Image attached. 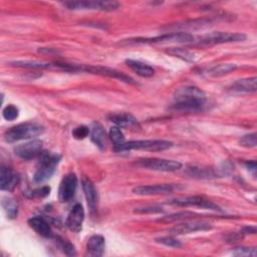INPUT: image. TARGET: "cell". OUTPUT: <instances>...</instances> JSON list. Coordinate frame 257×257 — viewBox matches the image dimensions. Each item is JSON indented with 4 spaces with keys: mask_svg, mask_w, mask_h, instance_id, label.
Masks as SVG:
<instances>
[{
    "mask_svg": "<svg viewBox=\"0 0 257 257\" xmlns=\"http://www.w3.org/2000/svg\"><path fill=\"white\" fill-rule=\"evenodd\" d=\"M38 158L39 161L37 163L33 180L36 183H43L50 179L51 176L54 174L55 168L59 163L61 156L50 152H42Z\"/></svg>",
    "mask_w": 257,
    "mask_h": 257,
    "instance_id": "obj_3",
    "label": "cell"
},
{
    "mask_svg": "<svg viewBox=\"0 0 257 257\" xmlns=\"http://www.w3.org/2000/svg\"><path fill=\"white\" fill-rule=\"evenodd\" d=\"M237 68L236 64L233 63H222V64H217L209 69L206 70V74L209 76H222L225 75Z\"/></svg>",
    "mask_w": 257,
    "mask_h": 257,
    "instance_id": "obj_27",
    "label": "cell"
},
{
    "mask_svg": "<svg viewBox=\"0 0 257 257\" xmlns=\"http://www.w3.org/2000/svg\"><path fill=\"white\" fill-rule=\"evenodd\" d=\"M72 71H84L92 74H98L101 76H106L110 78H114L120 81H123L125 83L130 84H136V80L131 77L130 75L116 70L114 68L110 67H105V66H98V65H88V64H75L71 63Z\"/></svg>",
    "mask_w": 257,
    "mask_h": 257,
    "instance_id": "obj_5",
    "label": "cell"
},
{
    "mask_svg": "<svg viewBox=\"0 0 257 257\" xmlns=\"http://www.w3.org/2000/svg\"><path fill=\"white\" fill-rule=\"evenodd\" d=\"M173 147V143L166 140H140L130 141L122 144L120 147L114 149L115 152L123 151H149V152H161Z\"/></svg>",
    "mask_w": 257,
    "mask_h": 257,
    "instance_id": "obj_6",
    "label": "cell"
},
{
    "mask_svg": "<svg viewBox=\"0 0 257 257\" xmlns=\"http://www.w3.org/2000/svg\"><path fill=\"white\" fill-rule=\"evenodd\" d=\"M137 166L159 172H176L182 168V164L178 161L158 158L141 159L137 162Z\"/></svg>",
    "mask_w": 257,
    "mask_h": 257,
    "instance_id": "obj_9",
    "label": "cell"
},
{
    "mask_svg": "<svg viewBox=\"0 0 257 257\" xmlns=\"http://www.w3.org/2000/svg\"><path fill=\"white\" fill-rule=\"evenodd\" d=\"M187 173L188 175H190L191 177H194V178H210V177H213L215 176V174L207 169H203V168H199V167H195V166H192V167H189L187 169Z\"/></svg>",
    "mask_w": 257,
    "mask_h": 257,
    "instance_id": "obj_31",
    "label": "cell"
},
{
    "mask_svg": "<svg viewBox=\"0 0 257 257\" xmlns=\"http://www.w3.org/2000/svg\"><path fill=\"white\" fill-rule=\"evenodd\" d=\"M108 136H109L110 141L113 144V150L120 147L122 144L125 143V139H124V136H123L120 127H118L116 125H113L109 128Z\"/></svg>",
    "mask_w": 257,
    "mask_h": 257,
    "instance_id": "obj_30",
    "label": "cell"
},
{
    "mask_svg": "<svg viewBox=\"0 0 257 257\" xmlns=\"http://www.w3.org/2000/svg\"><path fill=\"white\" fill-rule=\"evenodd\" d=\"M83 220H84L83 207L81 204L76 203L70 210V212L66 218L65 225L70 231H72L74 233H78L82 229Z\"/></svg>",
    "mask_w": 257,
    "mask_h": 257,
    "instance_id": "obj_16",
    "label": "cell"
},
{
    "mask_svg": "<svg viewBox=\"0 0 257 257\" xmlns=\"http://www.w3.org/2000/svg\"><path fill=\"white\" fill-rule=\"evenodd\" d=\"M82 189H83L84 196H85L88 207L90 208L91 211L95 210L96 206H97L98 198H97V192L95 190L94 185L92 184V182L89 179L84 178L82 180Z\"/></svg>",
    "mask_w": 257,
    "mask_h": 257,
    "instance_id": "obj_21",
    "label": "cell"
},
{
    "mask_svg": "<svg viewBox=\"0 0 257 257\" xmlns=\"http://www.w3.org/2000/svg\"><path fill=\"white\" fill-rule=\"evenodd\" d=\"M195 41V36L188 32H170L165 33L155 37H137L123 40L126 44H136V43H193Z\"/></svg>",
    "mask_w": 257,
    "mask_h": 257,
    "instance_id": "obj_4",
    "label": "cell"
},
{
    "mask_svg": "<svg viewBox=\"0 0 257 257\" xmlns=\"http://www.w3.org/2000/svg\"><path fill=\"white\" fill-rule=\"evenodd\" d=\"M77 188V177L74 173H69L63 177L58 189V200L61 203L69 202L75 194Z\"/></svg>",
    "mask_w": 257,
    "mask_h": 257,
    "instance_id": "obj_13",
    "label": "cell"
},
{
    "mask_svg": "<svg viewBox=\"0 0 257 257\" xmlns=\"http://www.w3.org/2000/svg\"><path fill=\"white\" fill-rule=\"evenodd\" d=\"M107 118L120 128H130L134 131L141 130V124L138 119L128 112H112L107 115Z\"/></svg>",
    "mask_w": 257,
    "mask_h": 257,
    "instance_id": "obj_15",
    "label": "cell"
},
{
    "mask_svg": "<svg viewBox=\"0 0 257 257\" xmlns=\"http://www.w3.org/2000/svg\"><path fill=\"white\" fill-rule=\"evenodd\" d=\"M42 141L31 140L14 148V154L23 160H32L38 158L42 151Z\"/></svg>",
    "mask_w": 257,
    "mask_h": 257,
    "instance_id": "obj_12",
    "label": "cell"
},
{
    "mask_svg": "<svg viewBox=\"0 0 257 257\" xmlns=\"http://www.w3.org/2000/svg\"><path fill=\"white\" fill-rule=\"evenodd\" d=\"M166 53L180 58L186 62H194L195 61V55L188 49L182 48V47H170L168 49H166Z\"/></svg>",
    "mask_w": 257,
    "mask_h": 257,
    "instance_id": "obj_26",
    "label": "cell"
},
{
    "mask_svg": "<svg viewBox=\"0 0 257 257\" xmlns=\"http://www.w3.org/2000/svg\"><path fill=\"white\" fill-rule=\"evenodd\" d=\"M257 78L255 76L238 79L229 87L232 92L235 93H252L256 91Z\"/></svg>",
    "mask_w": 257,
    "mask_h": 257,
    "instance_id": "obj_18",
    "label": "cell"
},
{
    "mask_svg": "<svg viewBox=\"0 0 257 257\" xmlns=\"http://www.w3.org/2000/svg\"><path fill=\"white\" fill-rule=\"evenodd\" d=\"M12 66L21 67V68H28V69H50L56 68L55 63L38 61V60H15L10 62Z\"/></svg>",
    "mask_w": 257,
    "mask_h": 257,
    "instance_id": "obj_25",
    "label": "cell"
},
{
    "mask_svg": "<svg viewBox=\"0 0 257 257\" xmlns=\"http://www.w3.org/2000/svg\"><path fill=\"white\" fill-rule=\"evenodd\" d=\"M182 187L177 184H157V185H142L133 189V193L140 196H153L170 194L175 191L181 190Z\"/></svg>",
    "mask_w": 257,
    "mask_h": 257,
    "instance_id": "obj_11",
    "label": "cell"
},
{
    "mask_svg": "<svg viewBox=\"0 0 257 257\" xmlns=\"http://www.w3.org/2000/svg\"><path fill=\"white\" fill-rule=\"evenodd\" d=\"M245 167L246 169L252 173L253 177L255 178L256 177V170H257V165H256V162L255 161H249V162H246L245 163Z\"/></svg>",
    "mask_w": 257,
    "mask_h": 257,
    "instance_id": "obj_40",
    "label": "cell"
},
{
    "mask_svg": "<svg viewBox=\"0 0 257 257\" xmlns=\"http://www.w3.org/2000/svg\"><path fill=\"white\" fill-rule=\"evenodd\" d=\"M212 228L213 226L207 222L186 221L184 223L174 226L173 228L168 230V232L172 235H184V234H190V233H195L199 231H209Z\"/></svg>",
    "mask_w": 257,
    "mask_h": 257,
    "instance_id": "obj_14",
    "label": "cell"
},
{
    "mask_svg": "<svg viewBox=\"0 0 257 257\" xmlns=\"http://www.w3.org/2000/svg\"><path fill=\"white\" fill-rule=\"evenodd\" d=\"M168 205L178 206V207H199L209 210L221 211L220 207L213 203L212 201L202 197V196H185V197H177L171 199L167 202Z\"/></svg>",
    "mask_w": 257,
    "mask_h": 257,
    "instance_id": "obj_10",
    "label": "cell"
},
{
    "mask_svg": "<svg viewBox=\"0 0 257 257\" xmlns=\"http://www.w3.org/2000/svg\"><path fill=\"white\" fill-rule=\"evenodd\" d=\"M90 134V128L86 125H79L73 128L72 137L76 140H83Z\"/></svg>",
    "mask_w": 257,
    "mask_h": 257,
    "instance_id": "obj_38",
    "label": "cell"
},
{
    "mask_svg": "<svg viewBox=\"0 0 257 257\" xmlns=\"http://www.w3.org/2000/svg\"><path fill=\"white\" fill-rule=\"evenodd\" d=\"M212 21L210 19H197V20H191L186 21L184 23H178L174 25V28L178 29H194V28H202L210 25Z\"/></svg>",
    "mask_w": 257,
    "mask_h": 257,
    "instance_id": "obj_29",
    "label": "cell"
},
{
    "mask_svg": "<svg viewBox=\"0 0 257 257\" xmlns=\"http://www.w3.org/2000/svg\"><path fill=\"white\" fill-rule=\"evenodd\" d=\"M246 40V35L243 33H233V32H211L199 37L193 42L195 45L201 46H211L215 44L229 43V42H239Z\"/></svg>",
    "mask_w": 257,
    "mask_h": 257,
    "instance_id": "obj_7",
    "label": "cell"
},
{
    "mask_svg": "<svg viewBox=\"0 0 257 257\" xmlns=\"http://www.w3.org/2000/svg\"><path fill=\"white\" fill-rule=\"evenodd\" d=\"M27 223L30 228H32L37 234H39L42 237L49 238L52 234V230L49 223L41 216L31 217L28 219Z\"/></svg>",
    "mask_w": 257,
    "mask_h": 257,
    "instance_id": "obj_19",
    "label": "cell"
},
{
    "mask_svg": "<svg viewBox=\"0 0 257 257\" xmlns=\"http://www.w3.org/2000/svg\"><path fill=\"white\" fill-rule=\"evenodd\" d=\"M19 177L9 168L2 167L0 172V187L2 191H12L18 184Z\"/></svg>",
    "mask_w": 257,
    "mask_h": 257,
    "instance_id": "obj_20",
    "label": "cell"
},
{
    "mask_svg": "<svg viewBox=\"0 0 257 257\" xmlns=\"http://www.w3.org/2000/svg\"><path fill=\"white\" fill-rule=\"evenodd\" d=\"M232 254L235 256H256V248L255 247H236L233 248Z\"/></svg>",
    "mask_w": 257,
    "mask_h": 257,
    "instance_id": "obj_35",
    "label": "cell"
},
{
    "mask_svg": "<svg viewBox=\"0 0 257 257\" xmlns=\"http://www.w3.org/2000/svg\"><path fill=\"white\" fill-rule=\"evenodd\" d=\"M1 205L9 219H15L17 217L18 206H17V203L12 198H8V197L3 198Z\"/></svg>",
    "mask_w": 257,
    "mask_h": 257,
    "instance_id": "obj_28",
    "label": "cell"
},
{
    "mask_svg": "<svg viewBox=\"0 0 257 257\" xmlns=\"http://www.w3.org/2000/svg\"><path fill=\"white\" fill-rule=\"evenodd\" d=\"M240 232L243 236L248 235V234H255L256 228H255V226H247V227H244L242 230H240Z\"/></svg>",
    "mask_w": 257,
    "mask_h": 257,
    "instance_id": "obj_41",
    "label": "cell"
},
{
    "mask_svg": "<svg viewBox=\"0 0 257 257\" xmlns=\"http://www.w3.org/2000/svg\"><path fill=\"white\" fill-rule=\"evenodd\" d=\"M56 242L58 243V245L60 246V248L63 250V252H64L66 255H68V256H73V255L76 254V251H75L74 246H73L71 243H69L68 241H65V240H63L62 238L57 237V238H56Z\"/></svg>",
    "mask_w": 257,
    "mask_h": 257,
    "instance_id": "obj_36",
    "label": "cell"
},
{
    "mask_svg": "<svg viewBox=\"0 0 257 257\" xmlns=\"http://www.w3.org/2000/svg\"><path fill=\"white\" fill-rule=\"evenodd\" d=\"M105 240L101 235H92L86 244L85 256L89 257H99L104 253Z\"/></svg>",
    "mask_w": 257,
    "mask_h": 257,
    "instance_id": "obj_17",
    "label": "cell"
},
{
    "mask_svg": "<svg viewBox=\"0 0 257 257\" xmlns=\"http://www.w3.org/2000/svg\"><path fill=\"white\" fill-rule=\"evenodd\" d=\"M239 144L242 147L245 148H255L257 143H256V134L252 133V134H248L243 136L240 140H239Z\"/></svg>",
    "mask_w": 257,
    "mask_h": 257,
    "instance_id": "obj_37",
    "label": "cell"
},
{
    "mask_svg": "<svg viewBox=\"0 0 257 257\" xmlns=\"http://www.w3.org/2000/svg\"><path fill=\"white\" fill-rule=\"evenodd\" d=\"M44 133V126L38 122H21L8 128L4 134L7 143H15L21 140L33 139Z\"/></svg>",
    "mask_w": 257,
    "mask_h": 257,
    "instance_id": "obj_2",
    "label": "cell"
},
{
    "mask_svg": "<svg viewBox=\"0 0 257 257\" xmlns=\"http://www.w3.org/2000/svg\"><path fill=\"white\" fill-rule=\"evenodd\" d=\"M50 193V187L48 186H43L41 188H37L34 189L32 191H30V198H44L46 196H48Z\"/></svg>",
    "mask_w": 257,
    "mask_h": 257,
    "instance_id": "obj_39",
    "label": "cell"
},
{
    "mask_svg": "<svg viewBox=\"0 0 257 257\" xmlns=\"http://www.w3.org/2000/svg\"><path fill=\"white\" fill-rule=\"evenodd\" d=\"M70 10H99L110 12L119 7V3L115 1H96V0H80V1H66L62 3Z\"/></svg>",
    "mask_w": 257,
    "mask_h": 257,
    "instance_id": "obj_8",
    "label": "cell"
},
{
    "mask_svg": "<svg viewBox=\"0 0 257 257\" xmlns=\"http://www.w3.org/2000/svg\"><path fill=\"white\" fill-rule=\"evenodd\" d=\"M90 139H91V142L99 150L105 149L106 136H105V132L100 123H98V122L92 123V125L90 127Z\"/></svg>",
    "mask_w": 257,
    "mask_h": 257,
    "instance_id": "obj_24",
    "label": "cell"
},
{
    "mask_svg": "<svg viewBox=\"0 0 257 257\" xmlns=\"http://www.w3.org/2000/svg\"><path fill=\"white\" fill-rule=\"evenodd\" d=\"M207 104L206 93L197 86L186 85L179 87L173 94V107L178 110L199 111Z\"/></svg>",
    "mask_w": 257,
    "mask_h": 257,
    "instance_id": "obj_1",
    "label": "cell"
},
{
    "mask_svg": "<svg viewBox=\"0 0 257 257\" xmlns=\"http://www.w3.org/2000/svg\"><path fill=\"white\" fill-rule=\"evenodd\" d=\"M125 63L133 71L142 77H151L155 73V69L151 65L140 60L125 59Z\"/></svg>",
    "mask_w": 257,
    "mask_h": 257,
    "instance_id": "obj_22",
    "label": "cell"
},
{
    "mask_svg": "<svg viewBox=\"0 0 257 257\" xmlns=\"http://www.w3.org/2000/svg\"><path fill=\"white\" fill-rule=\"evenodd\" d=\"M156 242L163 244L167 247H172V248H180L182 247V243L181 241H179L178 239L174 238L173 236H163V237H159L156 238Z\"/></svg>",
    "mask_w": 257,
    "mask_h": 257,
    "instance_id": "obj_32",
    "label": "cell"
},
{
    "mask_svg": "<svg viewBox=\"0 0 257 257\" xmlns=\"http://www.w3.org/2000/svg\"><path fill=\"white\" fill-rule=\"evenodd\" d=\"M204 215L202 214H198L195 212H191V211H183V212H178V213H173L170 215H166L163 216L161 218H158L156 221L159 223H173L176 221H182V220H191V219H195V218H199V217H203Z\"/></svg>",
    "mask_w": 257,
    "mask_h": 257,
    "instance_id": "obj_23",
    "label": "cell"
},
{
    "mask_svg": "<svg viewBox=\"0 0 257 257\" xmlns=\"http://www.w3.org/2000/svg\"><path fill=\"white\" fill-rule=\"evenodd\" d=\"M19 110L18 108L13 104H8L5 106L2 110V115L6 120H14L18 117Z\"/></svg>",
    "mask_w": 257,
    "mask_h": 257,
    "instance_id": "obj_34",
    "label": "cell"
},
{
    "mask_svg": "<svg viewBox=\"0 0 257 257\" xmlns=\"http://www.w3.org/2000/svg\"><path fill=\"white\" fill-rule=\"evenodd\" d=\"M164 210L161 206L158 205H147V206H142L135 208L134 212L137 214H157V213H162Z\"/></svg>",
    "mask_w": 257,
    "mask_h": 257,
    "instance_id": "obj_33",
    "label": "cell"
}]
</instances>
